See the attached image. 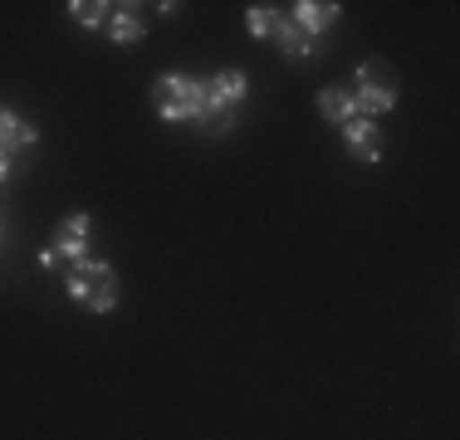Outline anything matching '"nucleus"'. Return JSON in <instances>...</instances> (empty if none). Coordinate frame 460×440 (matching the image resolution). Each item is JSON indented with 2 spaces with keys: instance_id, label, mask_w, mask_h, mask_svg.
<instances>
[{
  "instance_id": "f257e3e1",
  "label": "nucleus",
  "mask_w": 460,
  "mask_h": 440,
  "mask_svg": "<svg viewBox=\"0 0 460 440\" xmlns=\"http://www.w3.org/2000/svg\"><path fill=\"white\" fill-rule=\"evenodd\" d=\"M152 103H157V113L167 118V123H201L211 132H230L235 128V108L216 103L211 84L191 79V74H157V84H152Z\"/></svg>"
},
{
  "instance_id": "f03ea898",
  "label": "nucleus",
  "mask_w": 460,
  "mask_h": 440,
  "mask_svg": "<svg viewBox=\"0 0 460 440\" xmlns=\"http://www.w3.org/2000/svg\"><path fill=\"white\" fill-rule=\"evenodd\" d=\"M64 294H69L74 304L93 308V313H113L118 308V274L108 260H79L69 264V274H64Z\"/></svg>"
},
{
  "instance_id": "7ed1b4c3",
  "label": "nucleus",
  "mask_w": 460,
  "mask_h": 440,
  "mask_svg": "<svg viewBox=\"0 0 460 440\" xmlns=\"http://www.w3.org/2000/svg\"><path fill=\"white\" fill-rule=\"evenodd\" d=\"M338 10H343V5H333V0H299V5L289 10V20H294V30H299L304 40L319 44V35L338 20Z\"/></svg>"
},
{
  "instance_id": "20e7f679",
  "label": "nucleus",
  "mask_w": 460,
  "mask_h": 440,
  "mask_svg": "<svg viewBox=\"0 0 460 440\" xmlns=\"http://www.w3.org/2000/svg\"><path fill=\"white\" fill-rule=\"evenodd\" d=\"M343 142H348V152H353L358 162H377L382 157V132L372 128V118H353V123H343Z\"/></svg>"
},
{
  "instance_id": "39448f33",
  "label": "nucleus",
  "mask_w": 460,
  "mask_h": 440,
  "mask_svg": "<svg viewBox=\"0 0 460 440\" xmlns=\"http://www.w3.org/2000/svg\"><path fill=\"white\" fill-rule=\"evenodd\" d=\"M40 142V128L25 123L20 113H10V108H0V152H20V147H35Z\"/></svg>"
},
{
  "instance_id": "423d86ee",
  "label": "nucleus",
  "mask_w": 460,
  "mask_h": 440,
  "mask_svg": "<svg viewBox=\"0 0 460 440\" xmlns=\"http://www.w3.org/2000/svg\"><path fill=\"white\" fill-rule=\"evenodd\" d=\"M108 35H113V44H142L147 20H142L133 5H113V15H108Z\"/></svg>"
},
{
  "instance_id": "0eeeda50",
  "label": "nucleus",
  "mask_w": 460,
  "mask_h": 440,
  "mask_svg": "<svg viewBox=\"0 0 460 440\" xmlns=\"http://www.w3.org/2000/svg\"><path fill=\"white\" fill-rule=\"evenodd\" d=\"M319 113L328 118V123H338V128H343V123H353V118H358V108H353V88H323V93H319Z\"/></svg>"
},
{
  "instance_id": "6e6552de",
  "label": "nucleus",
  "mask_w": 460,
  "mask_h": 440,
  "mask_svg": "<svg viewBox=\"0 0 460 440\" xmlns=\"http://www.w3.org/2000/svg\"><path fill=\"white\" fill-rule=\"evenodd\" d=\"M211 93H216V103H226V108H240L245 103V93H250V79L240 69H221L211 79Z\"/></svg>"
},
{
  "instance_id": "1a4fd4ad",
  "label": "nucleus",
  "mask_w": 460,
  "mask_h": 440,
  "mask_svg": "<svg viewBox=\"0 0 460 440\" xmlns=\"http://www.w3.org/2000/svg\"><path fill=\"white\" fill-rule=\"evenodd\" d=\"M353 88H382V93H397V74H392L382 59H367V64H358Z\"/></svg>"
},
{
  "instance_id": "9d476101",
  "label": "nucleus",
  "mask_w": 460,
  "mask_h": 440,
  "mask_svg": "<svg viewBox=\"0 0 460 440\" xmlns=\"http://www.w3.org/2000/svg\"><path fill=\"white\" fill-rule=\"evenodd\" d=\"M275 44H279L284 54H289V59H309V54H319V44H314V40H304L299 30H294V20H289V15L279 20V30H275Z\"/></svg>"
},
{
  "instance_id": "9b49d317",
  "label": "nucleus",
  "mask_w": 460,
  "mask_h": 440,
  "mask_svg": "<svg viewBox=\"0 0 460 440\" xmlns=\"http://www.w3.org/2000/svg\"><path fill=\"white\" fill-rule=\"evenodd\" d=\"M69 15L79 20L84 30H108V15H113V5H103V0H74Z\"/></svg>"
},
{
  "instance_id": "f8f14e48",
  "label": "nucleus",
  "mask_w": 460,
  "mask_h": 440,
  "mask_svg": "<svg viewBox=\"0 0 460 440\" xmlns=\"http://www.w3.org/2000/svg\"><path fill=\"white\" fill-rule=\"evenodd\" d=\"M279 10L275 5H250L245 10V25H250V35H255V40H275V30H279Z\"/></svg>"
},
{
  "instance_id": "ddd939ff",
  "label": "nucleus",
  "mask_w": 460,
  "mask_h": 440,
  "mask_svg": "<svg viewBox=\"0 0 460 440\" xmlns=\"http://www.w3.org/2000/svg\"><path fill=\"white\" fill-rule=\"evenodd\" d=\"M10 176V152H0V181Z\"/></svg>"
}]
</instances>
